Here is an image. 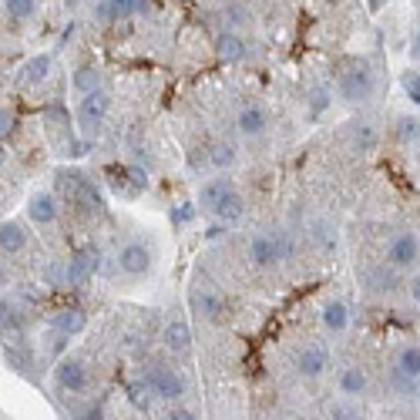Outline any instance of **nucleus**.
Listing matches in <instances>:
<instances>
[{
  "mask_svg": "<svg viewBox=\"0 0 420 420\" xmlns=\"http://www.w3.org/2000/svg\"><path fill=\"white\" fill-rule=\"evenodd\" d=\"M417 125H420L417 118H404L400 121V138H404V141H414V138H417Z\"/></svg>",
  "mask_w": 420,
  "mask_h": 420,
  "instance_id": "36",
  "label": "nucleus"
},
{
  "mask_svg": "<svg viewBox=\"0 0 420 420\" xmlns=\"http://www.w3.org/2000/svg\"><path fill=\"white\" fill-rule=\"evenodd\" d=\"M54 380L64 390H84L88 387V370H84V363L77 360H61L58 370H54Z\"/></svg>",
  "mask_w": 420,
  "mask_h": 420,
  "instance_id": "7",
  "label": "nucleus"
},
{
  "mask_svg": "<svg viewBox=\"0 0 420 420\" xmlns=\"http://www.w3.org/2000/svg\"><path fill=\"white\" fill-rule=\"evenodd\" d=\"M118 269L125 276H145L151 269V249L145 242H128L118 253Z\"/></svg>",
  "mask_w": 420,
  "mask_h": 420,
  "instance_id": "4",
  "label": "nucleus"
},
{
  "mask_svg": "<svg viewBox=\"0 0 420 420\" xmlns=\"http://www.w3.org/2000/svg\"><path fill=\"white\" fill-rule=\"evenodd\" d=\"M162 340H165V346L172 353H189V346H192V330H189L182 319H175V323H168L165 326Z\"/></svg>",
  "mask_w": 420,
  "mask_h": 420,
  "instance_id": "16",
  "label": "nucleus"
},
{
  "mask_svg": "<svg viewBox=\"0 0 420 420\" xmlns=\"http://www.w3.org/2000/svg\"><path fill=\"white\" fill-rule=\"evenodd\" d=\"M101 20H125V17H135V0H105L98 7Z\"/></svg>",
  "mask_w": 420,
  "mask_h": 420,
  "instance_id": "23",
  "label": "nucleus"
},
{
  "mask_svg": "<svg viewBox=\"0 0 420 420\" xmlns=\"http://www.w3.org/2000/svg\"><path fill=\"white\" fill-rule=\"evenodd\" d=\"M84 420H101V410H98V407H94V410H88V417Z\"/></svg>",
  "mask_w": 420,
  "mask_h": 420,
  "instance_id": "45",
  "label": "nucleus"
},
{
  "mask_svg": "<svg viewBox=\"0 0 420 420\" xmlns=\"http://www.w3.org/2000/svg\"><path fill=\"white\" fill-rule=\"evenodd\" d=\"M27 215H30V222L51 225L54 219H58V198L47 196V192H37V196H30V202H27Z\"/></svg>",
  "mask_w": 420,
  "mask_h": 420,
  "instance_id": "9",
  "label": "nucleus"
},
{
  "mask_svg": "<svg viewBox=\"0 0 420 420\" xmlns=\"http://www.w3.org/2000/svg\"><path fill=\"white\" fill-rule=\"evenodd\" d=\"M229 192H236L229 179H212V182L202 185V192H198V205H202V209H209V212H215V205H219Z\"/></svg>",
  "mask_w": 420,
  "mask_h": 420,
  "instance_id": "13",
  "label": "nucleus"
},
{
  "mask_svg": "<svg viewBox=\"0 0 420 420\" xmlns=\"http://www.w3.org/2000/svg\"><path fill=\"white\" fill-rule=\"evenodd\" d=\"M225 17H229V24H239V20H242V11H236V7H232V11H225Z\"/></svg>",
  "mask_w": 420,
  "mask_h": 420,
  "instance_id": "42",
  "label": "nucleus"
},
{
  "mask_svg": "<svg viewBox=\"0 0 420 420\" xmlns=\"http://www.w3.org/2000/svg\"><path fill=\"white\" fill-rule=\"evenodd\" d=\"M192 219H196V205H189V202L179 205V209H172V222L175 225H185V222H192Z\"/></svg>",
  "mask_w": 420,
  "mask_h": 420,
  "instance_id": "33",
  "label": "nucleus"
},
{
  "mask_svg": "<svg viewBox=\"0 0 420 420\" xmlns=\"http://www.w3.org/2000/svg\"><path fill=\"white\" fill-rule=\"evenodd\" d=\"M54 185H58V196L68 198L71 205L84 212V215H101L105 212V198L94 189V182L84 179L81 172H58L54 175Z\"/></svg>",
  "mask_w": 420,
  "mask_h": 420,
  "instance_id": "1",
  "label": "nucleus"
},
{
  "mask_svg": "<svg viewBox=\"0 0 420 420\" xmlns=\"http://www.w3.org/2000/svg\"><path fill=\"white\" fill-rule=\"evenodd\" d=\"M98 249H81V253L68 262V283L71 286H81V283H88L91 276L98 272Z\"/></svg>",
  "mask_w": 420,
  "mask_h": 420,
  "instance_id": "5",
  "label": "nucleus"
},
{
  "mask_svg": "<svg viewBox=\"0 0 420 420\" xmlns=\"http://www.w3.org/2000/svg\"><path fill=\"white\" fill-rule=\"evenodd\" d=\"M387 259H390V266H414L417 262V236H397L390 242V249H387Z\"/></svg>",
  "mask_w": 420,
  "mask_h": 420,
  "instance_id": "8",
  "label": "nucleus"
},
{
  "mask_svg": "<svg viewBox=\"0 0 420 420\" xmlns=\"http://www.w3.org/2000/svg\"><path fill=\"white\" fill-rule=\"evenodd\" d=\"M84 326H88V313L77 310V306H68V310H61V313L54 316V330L64 333V336H75V333H81Z\"/></svg>",
  "mask_w": 420,
  "mask_h": 420,
  "instance_id": "14",
  "label": "nucleus"
},
{
  "mask_svg": "<svg viewBox=\"0 0 420 420\" xmlns=\"http://www.w3.org/2000/svg\"><path fill=\"white\" fill-rule=\"evenodd\" d=\"M47 71H51V58L47 54H37V58H30L27 64H24V75H20V84H41L47 77Z\"/></svg>",
  "mask_w": 420,
  "mask_h": 420,
  "instance_id": "22",
  "label": "nucleus"
},
{
  "mask_svg": "<svg viewBox=\"0 0 420 420\" xmlns=\"http://www.w3.org/2000/svg\"><path fill=\"white\" fill-rule=\"evenodd\" d=\"M125 175L132 179V185H135V189H145V185H148V175H145V172H141L138 165H132L128 172H125Z\"/></svg>",
  "mask_w": 420,
  "mask_h": 420,
  "instance_id": "37",
  "label": "nucleus"
},
{
  "mask_svg": "<svg viewBox=\"0 0 420 420\" xmlns=\"http://www.w3.org/2000/svg\"><path fill=\"white\" fill-rule=\"evenodd\" d=\"M215 215H219V222L222 225H236L246 215V202H242L239 192H229V196L215 205Z\"/></svg>",
  "mask_w": 420,
  "mask_h": 420,
  "instance_id": "17",
  "label": "nucleus"
},
{
  "mask_svg": "<svg viewBox=\"0 0 420 420\" xmlns=\"http://www.w3.org/2000/svg\"><path fill=\"white\" fill-rule=\"evenodd\" d=\"M192 306H196L205 319H212V323L225 319V303L219 300L215 293H209V289H196V293H192Z\"/></svg>",
  "mask_w": 420,
  "mask_h": 420,
  "instance_id": "12",
  "label": "nucleus"
},
{
  "mask_svg": "<svg viewBox=\"0 0 420 420\" xmlns=\"http://www.w3.org/2000/svg\"><path fill=\"white\" fill-rule=\"evenodd\" d=\"M367 279H370V286H374V289H380V293H390V289H397V276H393L390 269L367 272Z\"/></svg>",
  "mask_w": 420,
  "mask_h": 420,
  "instance_id": "27",
  "label": "nucleus"
},
{
  "mask_svg": "<svg viewBox=\"0 0 420 420\" xmlns=\"http://www.w3.org/2000/svg\"><path fill=\"white\" fill-rule=\"evenodd\" d=\"M11 132H14V115H11L7 108H0V141L11 135Z\"/></svg>",
  "mask_w": 420,
  "mask_h": 420,
  "instance_id": "35",
  "label": "nucleus"
},
{
  "mask_svg": "<svg viewBox=\"0 0 420 420\" xmlns=\"http://www.w3.org/2000/svg\"><path fill=\"white\" fill-rule=\"evenodd\" d=\"M215 51H219V58H222L225 64H236V61L246 58V44H242V37L229 34V30H225L222 37L215 41Z\"/></svg>",
  "mask_w": 420,
  "mask_h": 420,
  "instance_id": "18",
  "label": "nucleus"
},
{
  "mask_svg": "<svg viewBox=\"0 0 420 420\" xmlns=\"http://www.w3.org/2000/svg\"><path fill=\"white\" fill-rule=\"evenodd\" d=\"M75 88L81 91V94H91V91H98V88H101V71H98L94 64H84V68H77Z\"/></svg>",
  "mask_w": 420,
  "mask_h": 420,
  "instance_id": "24",
  "label": "nucleus"
},
{
  "mask_svg": "<svg viewBox=\"0 0 420 420\" xmlns=\"http://www.w3.org/2000/svg\"><path fill=\"white\" fill-rule=\"evenodd\" d=\"M326 108V91H313V115H319Z\"/></svg>",
  "mask_w": 420,
  "mask_h": 420,
  "instance_id": "41",
  "label": "nucleus"
},
{
  "mask_svg": "<svg viewBox=\"0 0 420 420\" xmlns=\"http://www.w3.org/2000/svg\"><path fill=\"white\" fill-rule=\"evenodd\" d=\"M397 374H400V380H404L407 390H417V376H420V350H417V343L404 346V350H400Z\"/></svg>",
  "mask_w": 420,
  "mask_h": 420,
  "instance_id": "10",
  "label": "nucleus"
},
{
  "mask_svg": "<svg viewBox=\"0 0 420 420\" xmlns=\"http://www.w3.org/2000/svg\"><path fill=\"white\" fill-rule=\"evenodd\" d=\"M205 236H209V239H219V236H222V225H212V229L205 232Z\"/></svg>",
  "mask_w": 420,
  "mask_h": 420,
  "instance_id": "44",
  "label": "nucleus"
},
{
  "mask_svg": "<svg viewBox=\"0 0 420 420\" xmlns=\"http://www.w3.org/2000/svg\"><path fill=\"white\" fill-rule=\"evenodd\" d=\"M24 242H27L24 225H20V222H0V253L14 255V253L24 249Z\"/></svg>",
  "mask_w": 420,
  "mask_h": 420,
  "instance_id": "15",
  "label": "nucleus"
},
{
  "mask_svg": "<svg viewBox=\"0 0 420 420\" xmlns=\"http://www.w3.org/2000/svg\"><path fill=\"white\" fill-rule=\"evenodd\" d=\"M47 279H51L54 286H64V283H68V269H64V266H51Z\"/></svg>",
  "mask_w": 420,
  "mask_h": 420,
  "instance_id": "38",
  "label": "nucleus"
},
{
  "mask_svg": "<svg viewBox=\"0 0 420 420\" xmlns=\"http://www.w3.org/2000/svg\"><path fill=\"white\" fill-rule=\"evenodd\" d=\"M128 400H132V407H138V410H148V404H151L148 387H145V383H132V387H128Z\"/></svg>",
  "mask_w": 420,
  "mask_h": 420,
  "instance_id": "30",
  "label": "nucleus"
},
{
  "mask_svg": "<svg viewBox=\"0 0 420 420\" xmlns=\"http://www.w3.org/2000/svg\"><path fill=\"white\" fill-rule=\"evenodd\" d=\"M249 259H253L255 266H276L279 262V249H276V239L272 236H253L249 239Z\"/></svg>",
  "mask_w": 420,
  "mask_h": 420,
  "instance_id": "11",
  "label": "nucleus"
},
{
  "mask_svg": "<svg viewBox=\"0 0 420 420\" xmlns=\"http://www.w3.org/2000/svg\"><path fill=\"white\" fill-rule=\"evenodd\" d=\"M340 390L343 393H363L367 390V374L360 367H346L343 376H340Z\"/></svg>",
  "mask_w": 420,
  "mask_h": 420,
  "instance_id": "25",
  "label": "nucleus"
},
{
  "mask_svg": "<svg viewBox=\"0 0 420 420\" xmlns=\"http://www.w3.org/2000/svg\"><path fill=\"white\" fill-rule=\"evenodd\" d=\"M165 420H198L192 410H185V407H175V410H168Z\"/></svg>",
  "mask_w": 420,
  "mask_h": 420,
  "instance_id": "39",
  "label": "nucleus"
},
{
  "mask_svg": "<svg viewBox=\"0 0 420 420\" xmlns=\"http://www.w3.org/2000/svg\"><path fill=\"white\" fill-rule=\"evenodd\" d=\"M323 370H326V353H323L319 346L303 350V353H300V374L303 376H319Z\"/></svg>",
  "mask_w": 420,
  "mask_h": 420,
  "instance_id": "20",
  "label": "nucleus"
},
{
  "mask_svg": "<svg viewBox=\"0 0 420 420\" xmlns=\"http://www.w3.org/2000/svg\"><path fill=\"white\" fill-rule=\"evenodd\" d=\"M333 420H360V417H357V410H350V407H333Z\"/></svg>",
  "mask_w": 420,
  "mask_h": 420,
  "instance_id": "40",
  "label": "nucleus"
},
{
  "mask_svg": "<svg viewBox=\"0 0 420 420\" xmlns=\"http://www.w3.org/2000/svg\"><path fill=\"white\" fill-rule=\"evenodd\" d=\"M145 7H148V0H135V14L138 11H145Z\"/></svg>",
  "mask_w": 420,
  "mask_h": 420,
  "instance_id": "46",
  "label": "nucleus"
},
{
  "mask_svg": "<svg viewBox=\"0 0 420 420\" xmlns=\"http://www.w3.org/2000/svg\"><path fill=\"white\" fill-rule=\"evenodd\" d=\"M0 283H4V269H0Z\"/></svg>",
  "mask_w": 420,
  "mask_h": 420,
  "instance_id": "47",
  "label": "nucleus"
},
{
  "mask_svg": "<svg viewBox=\"0 0 420 420\" xmlns=\"http://www.w3.org/2000/svg\"><path fill=\"white\" fill-rule=\"evenodd\" d=\"M141 383L148 387V393L162 397V400H179L182 393H185V380L172 367H151Z\"/></svg>",
  "mask_w": 420,
  "mask_h": 420,
  "instance_id": "3",
  "label": "nucleus"
},
{
  "mask_svg": "<svg viewBox=\"0 0 420 420\" xmlns=\"http://www.w3.org/2000/svg\"><path fill=\"white\" fill-rule=\"evenodd\" d=\"M370 91H374V71L367 68V64H353L350 71L340 75V98L350 101V105H357V101H367L370 98Z\"/></svg>",
  "mask_w": 420,
  "mask_h": 420,
  "instance_id": "2",
  "label": "nucleus"
},
{
  "mask_svg": "<svg viewBox=\"0 0 420 420\" xmlns=\"http://www.w3.org/2000/svg\"><path fill=\"white\" fill-rule=\"evenodd\" d=\"M374 141H376L374 128H370L367 121H360V125H357V148H360V151H370V148H374Z\"/></svg>",
  "mask_w": 420,
  "mask_h": 420,
  "instance_id": "31",
  "label": "nucleus"
},
{
  "mask_svg": "<svg viewBox=\"0 0 420 420\" xmlns=\"http://www.w3.org/2000/svg\"><path fill=\"white\" fill-rule=\"evenodd\" d=\"M410 296H414V303H417V296H420V283H417V276H414V283H410Z\"/></svg>",
  "mask_w": 420,
  "mask_h": 420,
  "instance_id": "43",
  "label": "nucleus"
},
{
  "mask_svg": "<svg viewBox=\"0 0 420 420\" xmlns=\"http://www.w3.org/2000/svg\"><path fill=\"white\" fill-rule=\"evenodd\" d=\"M239 132L242 135H262L266 132V111L262 108H242L239 115Z\"/></svg>",
  "mask_w": 420,
  "mask_h": 420,
  "instance_id": "19",
  "label": "nucleus"
},
{
  "mask_svg": "<svg viewBox=\"0 0 420 420\" xmlns=\"http://www.w3.org/2000/svg\"><path fill=\"white\" fill-rule=\"evenodd\" d=\"M346 323H350V313H346V306L340 300H333L323 306V326L333 333H343L346 330Z\"/></svg>",
  "mask_w": 420,
  "mask_h": 420,
  "instance_id": "21",
  "label": "nucleus"
},
{
  "mask_svg": "<svg viewBox=\"0 0 420 420\" xmlns=\"http://www.w3.org/2000/svg\"><path fill=\"white\" fill-rule=\"evenodd\" d=\"M0 333L11 340H20V319H17V313H14V306L11 303H0Z\"/></svg>",
  "mask_w": 420,
  "mask_h": 420,
  "instance_id": "26",
  "label": "nucleus"
},
{
  "mask_svg": "<svg viewBox=\"0 0 420 420\" xmlns=\"http://www.w3.org/2000/svg\"><path fill=\"white\" fill-rule=\"evenodd\" d=\"M108 108H111V98L98 88V91H91V94H84V101H81V108H77V118H81V125L94 128V125L108 115Z\"/></svg>",
  "mask_w": 420,
  "mask_h": 420,
  "instance_id": "6",
  "label": "nucleus"
},
{
  "mask_svg": "<svg viewBox=\"0 0 420 420\" xmlns=\"http://www.w3.org/2000/svg\"><path fill=\"white\" fill-rule=\"evenodd\" d=\"M404 91H407V98L417 105L420 101V81H417V71H407L404 75Z\"/></svg>",
  "mask_w": 420,
  "mask_h": 420,
  "instance_id": "32",
  "label": "nucleus"
},
{
  "mask_svg": "<svg viewBox=\"0 0 420 420\" xmlns=\"http://www.w3.org/2000/svg\"><path fill=\"white\" fill-rule=\"evenodd\" d=\"M37 11V0H7V14L14 20H27Z\"/></svg>",
  "mask_w": 420,
  "mask_h": 420,
  "instance_id": "29",
  "label": "nucleus"
},
{
  "mask_svg": "<svg viewBox=\"0 0 420 420\" xmlns=\"http://www.w3.org/2000/svg\"><path fill=\"white\" fill-rule=\"evenodd\" d=\"M7 360L14 363L17 370H24V374H27V370H30V360H27V353H20V350H17V346H7Z\"/></svg>",
  "mask_w": 420,
  "mask_h": 420,
  "instance_id": "34",
  "label": "nucleus"
},
{
  "mask_svg": "<svg viewBox=\"0 0 420 420\" xmlns=\"http://www.w3.org/2000/svg\"><path fill=\"white\" fill-rule=\"evenodd\" d=\"M209 162H212L215 168H229L232 162H236V148H232L229 141H222V145H215V148H212Z\"/></svg>",
  "mask_w": 420,
  "mask_h": 420,
  "instance_id": "28",
  "label": "nucleus"
}]
</instances>
